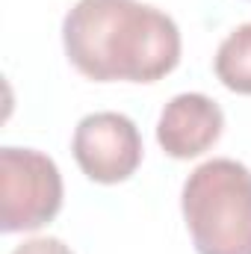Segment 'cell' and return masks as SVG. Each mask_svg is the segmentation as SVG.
Instances as JSON below:
<instances>
[{
  "instance_id": "obj_5",
  "label": "cell",
  "mask_w": 251,
  "mask_h": 254,
  "mask_svg": "<svg viewBox=\"0 0 251 254\" xmlns=\"http://www.w3.org/2000/svg\"><path fill=\"white\" fill-rule=\"evenodd\" d=\"M222 130H225L222 107L201 92H184L163 107L157 125V142L169 157L192 160L210 151L219 142Z\"/></svg>"
},
{
  "instance_id": "obj_1",
  "label": "cell",
  "mask_w": 251,
  "mask_h": 254,
  "mask_svg": "<svg viewBox=\"0 0 251 254\" xmlns=\"http://www.w3.org/2000/svg\"><path fill=\"white\" fill-rule=\"evenodd\" d=\"M71 65L95 83H157L181 63V30L139 0H77L63 21Z\"/></svg>"
},
{
  "instance_id": "obj_6",
  "label": "cell",
  "mask_w": 251,
  "mask_h": 254,
  "mask_svg": "<svg viewBox=\"0 0 251 254\" xmlns=\"http://www.w3.org/2000/svg\"><path fill=\"white\" fill-rule=\"evenodd\" d=\"M216 77L225 89L237 95H251V24L237 27L216 51Z\"/></svg>"
},
{
  "instance_id": "obj_2",
  "label": "cell",
  "mask_w": 251,
  "mask_h": 254,
  "mask_svg": "<svg viewBox=\"0 0 251 254\" xmlns=\"http://www.w3.org/2000/svg\"><path fill=\"white\" fill-rule=\"evenodd\" d=\"M181 210L198 254H251V172L243 163H201L184 184Z\"/></svg>"
},
{
  "instance_id": "obj_4",
  "label": "cell",
  "mask_w": 251,
  "mask_h": 254,
  "mask_svg": "<svg viewBox=\"0 0 251 254\" xmlns=\"http://www.w3.org/2000/svg\"><path fill=\"white\" fill-rule=\"evenodd\" d=\"M71 151L89 181L122 184L142 163V136L122 113H92L74 127Z\"/></svg>"
},
{
  "instance_id": "obj_7",
  "label": "cell",
  "mask_w": 251,
  "mask_h": 254,
  "mask_svg": "<svg viewBox=\"0 0 251 254\" xmlns=\"http://www.w3.org/2000/svg\"><path fill=\"white\" fill-rule=\"evenodd\" d=\"M12 254H74V252L57 237H36V240H27L24 246H18Z\"/></svg>"
},
{
  "instance_id": "obj_3",
  "label": "cell",
  "mask_w": 251,
  "mask_h": 254,
  "mask_svg": "<svg viewBox=\"0 0 251 254\" xmlns=\"http://www.w3.org/2000/svg\"><path fill=\"white\" fill-rule=\"evenodd\" d=\"M63 207V175L36 148H0V231H39Z\"/></svg>"
}]
</instances>
